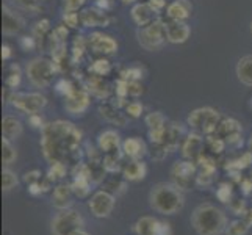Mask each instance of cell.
<instances>
[{"label": "cell", "instance_id": "1", "mask_svg": "<svg viewBox=\"0 0 252 235\" xmlns=\"http://www.w3.org/2000/svg\"><path fill=\"white\" fill-rule=\"evenodd\" d=\"M82 132L69 121L58 119L46 124L41 134V149L49 163H71L80 151Z\"/></svg>", "mask_w": 252, "mask_h": 235}, {"label": "cell", "instance_id": "35", "mask_svg": "<svg viewBox=\"0 0 252 235\" xmlns=\"http://www.w3.org/2000/svg\"><path fill=\"white\" fill-rule=\"evenodd\" d=\"M19 185V179L11 169H3L2 171V190L3 191H11Z\"/></svg>", "mask_w": 252, "mask_h": 235}, {"label": "cell", "instance_id": "16", "mask_svg": "<svg viewBox=\"0 0 252 235\" xmlns=\"http://www.w3.org/2000/svg\"><path fill=\"white\" fill-rule=\"evenodd\" d=\"M191 29L184 21H169L166 22V36L168 42L172 44H182L189 38Z\"/></svg>", "mask_w": 252, "mask_h": 235}, {"label": "cell", "instance_id": "20", "mask_svg": "<svg viewBox=\"0 0 252 235\" xmlns=\"http://www.w3.org/2000/svg\"><path fill=\"white\" fill-rule=\"evenodd\" d=\"M154 14L155 11L149 3H136L132 8V19L140 29L154 22Z\"/></svg>", "mask_w": 252, "mask_h": 235}, {"label": "cell", "instance_id": "44", "mask_svg": "<svg viewBox=\"0 0 252 235\" xmlns=\"http://www.w3.org/2000/svg\"><path fill=\"white\" fill-rule=\"evenodd\" d=\"M230 208H232V212L235 213V215H245V212L248 210L246 208V202L243 201V199H237L235 202H230Z\"/></svg>", "mask_w": 252, "mask_h": 235}, {"label": "cell", "instance_id": "9", "mask_svg": "<svg viewBox=\"0 0 252 235\" xmlns=\"http://www.w3.org/2000/svg\"><path fill=\"white\" fill-rule=\"evenodd\" d=\"M116 196L108 190H99L91 196L88 207L95 218H108L115 210Z\"/></svg>", "mask_w": 252, "mask_h": 235}, {"label": "cell", "instance_id": "58", "mask_svg": "<svg viewBox=\"0 0 252 235\" xmlns=\"http://www.w3.org/2000/svg\"><path fill=\"white\" fill-rule=\"evenodd\" d=\"M136 0H123V3H135Z\"/></svg>", "mask_w": 252, "mask_h": 235}, {"label": "cell", "instance_id": "24", "mask_svg": "<svg viewBox=\"0 0 252 235\" xmlns=\"http://www.w3.org/2000/svg\"><path fill=\"white\" fill-rule=\"evenodd\" d=\"M160 221L154 216H143L133 224V231L136 235H158Z\"/></svg>", "mask_w": 252, "mask_h": 235}, {"label": "cell", "instance_id": "8", "mask_svg": "<svg viewBox=\"0 0 252 235\" xmlns=\"http://www.w3.org/2000/svg\"><path fill=\"white\" fill-rule=\"evenodd\" d=\"M10 101L14 108L27 113V115L39 113L47 105L46 96H42L41 93H13L10 94Z\"/></svg>", "mask_w": 252, "mask_h": 235}, {"label": "cell", "instance_id": "34", "mask_svg": "<svg viewBox=\"0 0 252 235\" xmlns=\"http://www.w3.org/2000/svg\"><path fill=\"white\" fill-rule=\"evenodd\" d=\"M67 174V168H66V163H50V169L47 172V179L50 182H55V180H62L66 177Z\"/></svg>", "mask_w": 252, "mask_h": 235}, {"label": "cell", "instance_id": "31", "mask_svg": "<svg viewBox=\"0 0 252 235\" xmlns=\"http://www.w3.org/2000/svg\"><path fill=\"white\" fill-rule=\"evenodd\" d=\"M251 226L245 221V220H233L227 224V228H225V235H246L248 231H249Z\"/></svg>", "mask_w": 252, "mask_h": 235}, {"label": "cell", "instance_id": "7", "mask_svg": "<svg viewBox=\"0 0 252 235\" xmlns=\"http://www.w3.org/2000/svg\"><path fill=\"white\" fill-rule=\"evenodd\" d=\"M83 223V216L74 208L60 210L50 223L52 235H71L72 232L82 229Z\"/></svg>", "mask_w": 252, "mask_h": 235}, {"label": "cell", "instance_id": "2", "mask_svg": "<svg viewBox=\"0 0 252 235\" xmlns=\"http://www.w3.org/2000/svg\"><path fill=\"white\" fill-rule=\"evenodd\" d=\"M227 216L213 204L204 202L191 213V226L197 235H221L227 228Z\"/></svg>", "mask_w": 252, "mask_h": 235}, {"label": "cell", "instance_id": "27", "mask_svg": "<svg viewBox=\"0 0 252 235\" xmlns=\"http://www.w3.org/2000/svg\"><path fill=\"white\" fill-rule=\"evenodd\" d=\"M235 71H237L238 80L243 85L252 86V55H246V57L240 58Z\"/></svg>", "mask_w": 252, "mask_h": 235}, {"label": "cell", "instance_id": "33", "mask_svg": "<svg viewBox=\"0 0 252 235\" xmlns=\"http://www.w3.org/2000/svg\"><path fill=\"white\" fill-rule=\"evenodd\" d=\"M251 163H252V152L249 151V152H246V154H243V155L240 157V159L229 162V165H225V169L240 172L241 169L248 168Z\"/></svg>", "mask_w": 252, "mask_h": 235}, {"label": "cell", "instance_id": "4", "mask_svg": "<svg viewBox=\"0 0 252 235\" xmlns=\"http://www.w3.org/2000/svg\"><path fill=\"white\" fill-rule=\"evenodd\" d=\"M187 123L191 129H194L197 134L212 135L216 134V129L220 126V113L212 107H201L193 110L188 115Z\"/></svg>", "mask_w": 252, "mask_h": 235}, {"label": "cell", "instance_id": "17", "mask_svg": "<svg viewBox=\"0 0 252 235\" xmlns=\"http://www.w3.org/2000/svg\"><path fill=\"white\" fill-rule=\"evenodd\" d=\"M193 5L189 0H174L166 8V14L171 21H185L191 16Z\"/></svg>", "mask_w": 252, "mask_h": 235}, {"label": "cell", "instance_id": "37", "mask_svg": "<svg viewBox=\"0 0 252 235\" xmlns=\"http://www.w3.org/2000/svg\"><path fill=\"white\" fill-rule=\"evenodd\" d=\"M146 124L149 129H161L166 124H164V116L160 111H152L146 116Z\"/></svg>", "mask_w": 252, "mask_h": 235}, {"label": "cell", "instance_id": "40", "mask_svg": "<svg viewBox=\"0 0 252 235\" xmlns=\"http://www.w3.org/2000/svg\"><path fill=\"white\" fill-rule=\"evenodd\" d=\"M19 83H21V69L17 65H11L10 74L6 77V85L10 88H16V86H19Z\"/></svg>", "mask_w": 252, "mask_h": 235}, {"label": "cell", "instance_id": "53", "mask_svg": "<svg viewBox=\"0 0 252 235\" xmlns=\"http://www.w3.org/2000/svg\"><path fill=\"white\" fill-rule=\"evenodd\" d=\"M241 187H243V191L248 195L251 193V190H252V180H241Z\"/></svg>", "mask_w": 252, "mask_h": 235}, {"label": "cell", "instance_id": "36", "mask_svg": "<svg viewBox=\"0 0 252 235\" xmlns=\"http://www.w3.org/2000/svg\"><path fill=\"white\" fill-rule=\"evenodd\" d=\"M90 71L94 72L95 75L102 77V75H107L111 71V65H110L108 60L100 58V60H95V62L90 66Z\"/></svg>", "mask_w": 252, "mask_h": 235}, {"label": "cell", "instance_id": "6", "mask_svg": "<svg viewBox=\"0 0 252 235\" xmlns=\"http://www.w3.org/2000/svg\"><path fill=\"white\" fill-rule=\"evenodd\" d=\"M136 36H138V42H140L141 47H144L146 50H149V52L158 50L163 47L164 42L168 41L166 22L155 19L149 25H146V27H141L138 30Z\"/></svg>", "mask_w": 252, "mask_h": 235}, {"label": "cell", "instance_id": "47", "mask_svg": "<svg viewBox=\"0 0 252 235\" xmlns=\"http://www.w3.org/2000/svg\"><path fill=\"white\" fill-rule=\"evenodd\" d=\"M140 94H143V86L140 85V82H128V96L138 98Z\"/></svg>", "mask_w": 252, "mask_h": 235}, {"label": "cell", "instance_id": "51", "mask_svg": "<svg viewBox=\"0 0 252 235\" xmlns=\"http://www.w3.org/2000/svg\"><path fill=\"white\" fill-rule=\"evenodd\" d=\"M21 44L24 46L25 50H32V49L34 47V38H32V36H25V38L21 39Z\"/></svg>", "mask_w": 252, "mask_h": 235}, {"label": "cell", "instance_id": "45", "mask_svg": "<svg viewBox=\"0 0 252 235\" xmlns=\"http://www.w3.org/2000/svg\"><path fill=\"white\" fill-rule=\"evenodd\" d=\"M24 180L27 182V184H34V182H39L41 180V171L38 169H33V171H29L24 174Z\"/></svg>", "mask_w": 252, "mask_h": 235}, {"label": "cell", "instance_id": "30", "mask_svg": "<svg viewBox=\"0 0 252 235\" xmlns=\"http://www.w3.org/2000/svg\"><path fill=\"white\" fill-rule=\"evenodd\" d=\"M121 157H123V154H121L119 151L107 154L105 159H103V162H102V167L105 168L107 172L121 171Z\"/></svg>", "mask_w": 252, "mask_h": 235}, {"label": "cell", "instance_id": "18", "mask_svg": "<svg viewBox=\"0 0 252 235\" xmlns=\"http://www.w3.org/2000/svg\"><path fill=\"white\" fill-rule=\"evenodd\" d=\"M123 154L132 160H141L147 154V146L141 138H138V136L127 138L123 143Z\"/></svg>", "mask_w": 252, "mask_h": 235}, {"label": "cell", "instance_id": "5", "mask_svg": "<svg viewBox=\"0 0 252 235\" xmlns=\"http://www.w3.org/2000/svg\"><path fill=\"white\" fill-rule=\"evenodd\" d=\"M25 74L34 88H47L54 82L55 65L47 58H33L25 67Z\"/></svg>", "mask_w": 252, "mask_h": 235}, {"label": "cell", "instance_id": "42", "mask_svg": "<svg viewBox=\"0 0 252 235\" xmlns=\"http://www.w3.org/2000/svg\"><path fill=\"white\" fill-rule=\"evenodd\" d=\"M74 90H75V88L72 86V83L69 82V80H66V78H63V80H60V82L57 83V91H58L60 94H63V96H69Z\"/></svg>", "mask_w": 252, "mask_h": 235}, {"label": "cell", "instance_id": "12", "mask_svg": "<svg viewBox=\"0 0 252 235\" xmlns=\"http://www.w3.org/2000/svg\"><path fill=\"white\" fill-rule=\"evenodd\" d=\"M90 91L86 90H74L69 96H66L64 108L67 113H71L74 116L83 115L90 107Z\"/></svg>", "mask_w": 252, "mask_h": 235}, {"label": "cell", "instance_id": "10", "mask_svg": "<svg viewBox=\"0 0 252 235\" xmlns=\"http://www.w3.org/2000/svg\"><path fill=\"white\" fill-rule=\"evenodd\" d=\"M171 176L174 179V184L177 187H180L182 190L188 188L191 182L197 176V167H196V163L191 160L176 162L171 168Z\"/></svg>", "mask_w": 252, "mask_h": 235}, {"label": "cell", "instance_id": "43", "mask_svg": "<svg viewBox=\"0 0 252 235\" xmlns=\"http://www.w3.org/2000/svg\"><path fill=\"white\" fill-rule=\"evenodd\" d=\"M79 19H80V16L77 14L75 11H69V10L64 11L63 21H64L66 25H69V27H77V24H79Z\"/></svg>", "mask_w": 252, "mask_h": 235}, {"label": "cell", "instance_id": "32", "mask_svg": "<svg viewBox=\"0 0 252 235\" xmlns=\"http://www.w3.org/2000/svg\"><path fill=\"white\" fill-rule=\"evenodd\" d=\"M17 159V152H16V149L13 147V144H11V141L8 140V138H2V162H3V165H11L14 160Z\"/></svg>", "mask_w": 252, "mask_h": 235}, {"label": "cell", "instance_id": "50", "mask_svg": "<svg viewBox=\"0 0 252 235\" xmlns=\"http://www.w3.org/2000/svg\"><path fill=\"white\" fill-rule=\"evenodd\" d=\"M47 30H49V21H47V19L38 22V24H36V27H34V33H38V34L41 33V36H42V34H44Z\"/></svg>", "mask_w": 252, "mask_h": 235}, {"label": "cell", "instance_id": "26", "mask_svg": "<svg viewBox=\"0 0 252 235\" xmlns=\"http://www.w3.org/2000/svg\"><path fill=\"white\" fill-rule=\"evenodd\" d=\"M2 135L10 141L17 140L22 135V124L14 116H5L2 119Z\"/></svg>", "mask_w": 252, "mask_h": 235}, {"label": "cell", "instance_id": "13", "mask_svg": "<svg viewBox=\"0 0 252 235\" xmlns=\"http://www.w3.org/2000/svg\"><path fill=\"white\" fill-rule=\"evenodd\" d=\"M205 149V141L202 140L201 134H189L187 140L182 144V154L185 159L197 163V160L204 155Z\"/></svg>", "mask_w": 252, "mask_h": 235}, {"label": "cell", "instance_id": "19", "mask_svg": "<svg viewBox=\"0 0 252 235\" xmlns=\"http://www.w3.org/2000/svg\"><path fill=\"white\" fill-rule=\"evenodd\" d=\"M80 21L85 27H107L108 17L103 13V10L97 8H88L80 14Z\"/></svg>", "mask_w": 252, "mask_h": 235}, {"label": "cell", "instance_id": "3", "mask_svg": "<svg viewBox=\"0 0 252 235\" xmlns=\"http://www.w3.org/2000/svg\"><path fill=\"white\" fill-rule=\"evenodd\" d=\"M149 204L155 212L161 215H176L185 205V196L182 188L169 182H160L154 185L149 193Z\"/></svg>", "mask_w": 252, "mask_h": 235}, {"label": "cell", "instance_id": "54", "mask_svg": "<svg viewBox=\"0 0 252 235\" xmlns=\"http://www.w3.org/2000/svg\"><path fill=\"white\" fill-rule=\"evenodd\" d=\"M11 54H13V52H11V47H10V46H2V58H3V60H8V58H10Z\"/></svg>", "mask_w": 252, "mask_h": 235}, {"label": "cell", "instance_id": "41", "mask_svg": "<svg viewBox=\"0 0 252 235\" xmlns=\"http://www.w3.org/2000/svg\"><path fill=\"white\" fill-rule=\"evenodd\" d=\"M143 110H144L143 103H140V102H130L126 107V111L130 118H140L143 115Z\"/></svg>", "mask_w": 252, "mask_h": 235}, {"label": "cell", "instance_id": "46", "mask_svg": "<svg viewBox=\"0 0 252 235\" xmlns=\"http://www.w3.org/2000/svg\"><path fill=\"white\" fill-rule=\"evenodd\" d=\"M29 123L34 129H44V119H42L38 113H34V115H29Z\"/></svg>", "mask_w": 252, "mask_h": 235}, {"label": "cell", "instance_id": "22", "mask_svg": "<svg viewBox=\"0 0 252 235\" xmlns=\"http://www.w3.org/2000/svg\"><path fill=\"white\" fill-rule=\"evenodd\" d=\"M22 29H24V21L8 6H3V25H2L3 33L17 34Z\"/></svg>", "mask_w": 252, "mask_h": 235}, {"label": "cell", "instance_id": "60", "mask_svg": "<svg viewBox=\"0 0 252 235\" xmlns=\"http://www.w3.org/2000/svg\"><path fill=\"white\" fill-rule=\"evenodd\" d=\"M251 33H252V22H251Z\"/></svg>", "mask_w": 252, "mask_h": 235}, {"label": "cell", "instance_id": "14", "mask_svg": "<svg viewBox=\"0 0 252 235\" xmlns=\"http://www.w3.org/2000/svg\"><path fill=\"white\" fill-rule=\"evenodd\" d=\"M88 42L91 49L97 54H115L118 50V42L103 33H91L88 36Z\"/></svg>", "mask_w": 252, "mask_h": 235}, {"label": "cell", "instance_id": "15", "mask_svg": "<svg viewBox=\"0 0 252 235\" xmlns=\"http://www.w3.org/2000/svg\"><path fill=\"white\" fill-rule=\"evenodd\" d=\"M72 187L67 184H58L52 191V205L58 210H66L72 207Z\"/></svg>", "mask_w": 252, "mask_h": 235}, {"label": "cell", "instance_id": "56", "mask_svg": "<svg viewBox=\"0 0 252 235\" xmlns=\"http://www.w3.org/2000/svg\"><path fill=\"white\" fill-rule=\"evenodd\" d=\"M110 3H111L110 0H97V6L100 8V10H107Z\"/></svg>", "mask_w": 252, "mask_h": 235}, {"label": "cell", "instance_id": "21", "mask_svg": "<svg viewBox=\"0 0 252 235\" xmlns=\"http://www.w3.org/2000/svg\"><path fill=\"white\" fill-rule=\"evenodd\" d=\"M97 146L102 152L110 154V152H116L121 146V136L115 130H105L102 132L97 138Z\"/></svg>", "mask_w": 252, "mask_h": 235}, {"label": "cell", "instance_id": "55", "mask_svg": "<svg viewBox=\"0 0 252 235\" xmlns=\"http://www.w3.org/2000/svg\"><path fill=\"white\" fill-rule=\"evenodd\" d=\"M243 220H245L249 226H252V208H248V210L245 212V215H243Z\"/></svg>", "mask_w": 252, "mask_h": 235}, {"label": "cell", "instance_id": "38", "mask_svg": "<svg viewBox=\"0 0 252 235\" xmlns=\"http://www.w3.org/2000/svg\"><path fill=\"white\" fill-rule=\"evenodd\" d=\"M205 144H207V147L213 154H221L224 151V147H225V141L222 140V138H220L218 135H216V136H210V135H208Z\"/></svg>", "mask_w": 252, "mask_h": 235}, {"label": "cell", "instance_id": "29", "mask_svg": "<svg viewBox=\"0 0 252 235\" xmlns=\"http://www.w3.org/2000/svg\"><path fill=\"white\" fill-rule=\"evenodd\" d=\"M90 177H85V176H79V177H74V182L71 184L74 195H77L79 198H86L90 195L91 191V184H90Z\"/></svg>", "mask_w": 252, "mask_h": 235}, {"label": "cell", "instance_id": "57", "mask_svg": "<svg viewBox=\"0 0 252 235\" xmlns=\"http://www.w3.org/2000/svg\"><path fill=\"white\" fill-rule=\"evenodd\" d=\"M71 235H91V234H88V232H86V231H83V229H79V231L72 232Z\"/></svg>", "mask_w": 252, "mask_h": 235}, {"label": "cell", "instance_id": "23", "mask_svg": "<svg viewBox=\"0 0 252 235\" xmlns=\"http://www.w3.org/2000/svg\"><path fill=\"white\" fill-rule=\"evenodd\" d=\"M123 174H124L126 180L138 182V180H143L146 177L147 167H146V163L143 160H132L123 168Z\"/></svg>", "mask_w": 252, "mask_h": 235}, {"label": "cell", "instance_id": "39", "mask_svg": "<svg viewBox=\"0 0 252 235\" xmlns=\"http://www.w3.org/2000/svg\"><path fill=\"white\" fill-rule=\"evenodd\" d=\"M216 198L220 199L221 202H224V204H229V202H232V185L230 184H221L220 185V188L216 190Z\"/></svg>", "mask_w": 252, "mask_h": 235}, {"label": "cell", "instance_id": "52", "mask_svg": "<svg viewBox=\"0 0 252 235\" xmlns=\"http://www.w3.org/2000/svg\"><path fill=\"white\" fill-rule=\"evenodd\" d=\"M158 235H172V231H171V224H169V223H164V221H160Z\"/></svg>", "mask_w": 252, "mask_h": 235}, {"label": "cell", "instance_id": "28", "mask_svg": "<svg viewBox=\"0 0 252 235\" xmlns=\"http://www.w3.org/2000/svg\"><path fill=\"white\" fill-rule=\"evenodd\" d=\"M88 91L95 96V98H100V99H105L108 98V94H110V88H108V85L102 80V78L99 75H95L93 78H90V88Z\"/></svg>", "mask_w": 252, "mask_h": 235}, {"label": "cell", "instance_id": "49", "mask_svg": "<svg viewBox=\"0 0 252 235\" xmlns=\"http://www.w3.org/2000/svg\"><path fill=\"white\" fill-rule=\"evenodd\" d=\"M147 3H149V5L152 6V10H154L155 13H158V11L163 10L164 5H166V0H149Z\"/></svg>", "mask_w": 252, "mask_h": 235}, {"label": "cell", "instance_id": "48", "mask_svg": "<svg viewBox=\"0 0 252 235\" xmlns=\"http://www.w3.org/2000/svg\"><path fill=\"white\" fill-rule=\"evenodd\" d=\"M85 0H64V6L69 11H77L80 6H83Z\"/></svg>", "mask_w": 252, "mask_h": 235}, {"label": "cell", "instance_id": "59", "mask_svg": "<svg viewBox=\"0 0 252 235\" xmlns=\"http://www.w3.org/2000/svg\"><path fill=\"white\" fill-rule=\"evenodd\" d=\"M249 147H251V152H252V138H251V141H249Z\"/></svg>", "mask_w": 252, "mask_h": 235}, {"label": "cell", "instance_id": "11", "mask_svg": "<svg viewBox=\"0 0 252 235\" xmlns=\"http://www.w3.org/2000/svg\"><path fill=\"white\" fill-rule=\"evenodd\" d=\"M216 135L225 141V144L232 146H240L241 143V126L237 119L233 118H225L222 119L218 129H216Z\"/></svg>", "mask_w": 252, "mask_h": 235}, {"label": "cell", "instance_id": "25", "mask_svg": "<svg viewBox=\"0 0 252 235\" xmlns=\"http://www.w3.org/2000/svg\"><path fill=\"white\" fill-rule=\"evenodd\" d=\"M99 111H100V116L103 119H107L108 123H111V124H116V126L123 127L127 123L126 115H124V113H121L119 107L113 105V103H105V105H100Z\"/></svg>", "mask_w": 252, "mask_h": 235}]
</instances>
